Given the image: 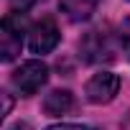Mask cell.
I'll return each instance as SVG.
<instances>
[{"mask_svg":"<svg viewBox=\"0 0 130 130\" xmlns=\"http://www.w3.org/2000/svg\"><path fill=\"white\" fill-rule=\"evenodd\" d=\"M79 54L87 64H107L115 59V46H112L107 31L94 28L79 41Z\"/></svg>","mask_w":130,"mask_h":130,"instance_id":"obj_1","label":"cell"},{"mask_svg":"<svg viewBox=\"0 0 130 130\" xmlns=\"http://www.w3.org/2000/svg\"><path fill=\"white\" fill-rule=\"evenodd\" d=\"M48 79V67L43 61H26L13 72V87L21 92V94H36Z\"/></svg>","mask_w":130,"mask_h":130,"instance_id":"obj_2","label":"cell"},{"mask_svg":"<svg viewBox=\"0 0 130 130\" xmlns=\"http://www.w3.org/2000/svg\"><path fill=\"white\" fill-rule=\"evenodd\" d=\"M23 13H8L3 18V33H0V54L3 61H13L23 46Z\"/></svg>","mask_w":130,"mask_h":130,"instance_id":"obj_3","label":"cell"},{"mask_svg":"<svg viewBox=\"0 0 130 130\" xmlns=\"http://www.w3.org/2000/svg\"><path fill=\"white\" fill-rule=\"evenodd\" d=\"M59 43V28L54 18H41L28 28V48L33 54H48Z\"/></svg>","mask_w":130,"mask_h":130,"instance_id":"obj_4","label":"cell"},{"mask_svg":"<svg viewBox=\"0 0 130 130\" xmlns=\"http://www.w3.org/2000/svg\"><path fill=\"white\" fill-rule=\"evenodd\" d=\"M120 89V77L112 72H100L87 82V100L94 105H105L110 102Z\"/></svg>","mask_w":130,"mask_h":130,"instance_id":"obj_5","label":"cell"},{"mask_svg":"<svg viewBox=\"0 0 130 130\" xmlns=\"http://www.w3.org/2000/svg\"><path fill=\"white\" fill-rule=\"evenodd\" d=\"M59 5H61L64 13H67V18H72V21H87L97 10L100 0H59Z\"/></svg>","mask_w":130,"mask_h":130,"instance_id":"obj_6","label":"cell"},{"mask_svg":"<svg viewBox=\"0 0 130 130\" xmlns=\"http://www.w3.org/2000/svg\"><path fill=\"white\" fill-rule=\"evenodd\" d=\"M72 107H74V97H72V92H67V89H54V92L46 94V100H43V110H46L48 115H67Z\"/></svg>","mask_w":130,"mask_h":130,"instance_id":"obj_7","label":"cell"},{"mask_svg":"<svg viewBox=\"0 0 130 130\" xmlns=\"http://www.w3.org/2000/svg\"><path fill=\"white\" fill-rule=\"evenodd\" d=\"M117 38H120V46H122V54L130 59V18L122 21L120 31H117Z\"/></svg>","mask_w":130,"mask_h":130,"instance_id":"obj_8","label":"cell"},{"mask_svg":"<svg viewBox=\"0 0 130 130\" xmlns=\"http://www.w3.org/2000/svg\"><path fill=\"white\" fill-rule=\"evenodd\" d=\"M36 5V0H10V8H13V13H26L28 8H33Z\"/></svg>","mask_w":130,"mask_h":130,"instance_id":"obj_9","label":"cell"},{"mask_svg":"<svg viewBox=\"0 0 130 130\" xmlns=\"http://www.w3.org/2000/svg\"><path fill=\"white\" fill-rule=\"evenodd\" d=\"M48 130H94V127H87V125H54Z\"/></svg>","mask_w":130,"mask_h":130,"instance_id":"obj_10","label":"cell"},{"mask_svg":"<svg viewBox=\"0 0 130 130\" xmlns=\"http://www.w3.org/2000/svg\"><path fill=\"white\" fill-rule=\"evenodd\" d=\"M10 130H28L26 125H15V127H10Z\"/></svg>","mask_w":130,"mask_h":130,"instance_id":"obj_11","label":"cell"}]
</instances>
